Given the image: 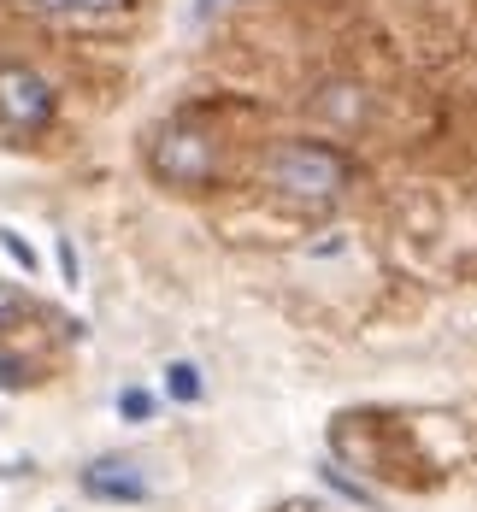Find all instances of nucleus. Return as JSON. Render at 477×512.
<instances>
[{"label": "nucleus", "instance_id": "nucleus-3", "mask_svg": "<svg viewBox=\"0 0 477 512\" xmlns=\"http://www.w3.org/2000/svg\"><path fill=\"white\" fill-rule=\"evenodd\" d=\"M0 124L18 136H36L53 124V89L30 65H0Z\"/></svg>", "mask_w": 477, "mask_h": 512}, {"label": "nucleus", "instance_id": "nucleus-4", "mask_svg": "<svg viewBox=\"0 0 477 512\" xmlns=\"http://www.w3.org/2000/svg\"><path fill=\"white\" fill-rule=\"evenodd\" d=\"M83 495L112 501V507H142V501H148V477H142V465L136 460L106 454V460L83 465Z\"/></svg>", "mask_w": 477, "mask_h": 512}, {"label": "nucleus", "instance_id": "nucleus-1", "mask_svg": "<svg viewBox=\"0 0 477 512\" xmlns=\"http://www.w3.org/2000/svg\"><path fill=\"white\" fill-rule=\"evenodd\" d=\"M265 183L295 206H330L348 195L354 159L342 148H330V142H283L265 159Z\"/></svg>", "mask_w": 477, "mask_h": 512}, {"label": "nucleus", "instance_id": "nucleus-8", "mask_svg": "<svg viewBox=\"0 0 477 512\" xmlns=\"http://www.w3.org/2000/svg\"><path fill=\"white\" fill-rule=\"evenodd\" d=\"M324 483H330V489H342V495H348V501H360V507H377V501H371V489H360L354 477H342V465H324Z\"/></svg>", "mask_w": 477, "mask_h": 512}, {"label": "nucleus", "instance_id": "nucleus-12", "mask_svg": "<svg viewBox=\"0 0 477 512\" xmlns=\"http://www.w3.org/2000/svg\"><path fill=\"white\" fill-rule=\"evenodd\" d=\"M24 6H36V12H59L65 0H24Z\"/></svg>", "mask_w": 477, "mask_h": 512}, {"label": "nucleus", "instance_id": "nucleus-11", "mask_svg": "<svg viewBox=\"0 0 477 512\" xmlns=\"http://www.w3.org/2000/svg\"><path fill=\"white\" fill-rule=\"evenodd\" d=\"M65 6H77V12H118L124 0H65Z\"/></svg>", "mask_w": 477, "mask_h": 512}, {"label": "nucleus", "instance_id": "nucleus-9", "mask_svg": "<svg viewBox=\"0 0 477 512\" xmlns=\"http://www.w3.org/2000/svg\"><path fill=\"white\" fill-rule=\"evenodd\" d=\"M0 248H6V254H12V259H18L24 271H36V254H30V248H24V242L12 236V230H0Z\"/></svg>", "mask_w": 477, "mask_h": 512}, {"label": "nucleus", "instance_id": "nucleus-7", "mask_svg": "<svg viewBox=\"0 0 477 512\" xmlns=\"http://www.w3.org/2000/svg\"><path fill=\"white\" fill-rule=\"evenodd\" d=\"M118 412H124L130 424H148V418H154V395H148V389H124V395H118Z\"/></svg>", "mask_w": 477, "mask_h": 512}, {"label": "nucleus", "instance_id": "nucleus-5", "mask_svg": "<svg viewBox=\"0 0 477 512\" xmlns=\"http://www.w3.org/2000/svg\"><path fill=\"white\" fill-rule=\"evenodd\" d=\"M313 118L324 124H336V130H360L371 118V89L366 83H354V77H330V83H318L313 89Z\"/></svg>", "mask_w": 477, "mask_h": 512}, {"label": "nucleus", "instance_id": "nucleus-6", "mask_svg": "<svg viewBox=\"0 0 477 512\" xmlns=\"http://www.w3.org/2000/svg\"><path fill=\"white\" fill-rule=\"evenodd\" d=\"M165 395H171L177 407H195V401L207 395L201 365H195V359H171V365H165Z\"/></svg>", "mask_w": 477, "mask_h": 512}, {"label": "nucleus", "instance_id": "nucleus-13", "mask_svg": "<svg viewBox=\"0 0 477 512\" xmlns=\"http://www.w3.org/2000/svg\"><path fill=\"white\" fill-rule=\"evenodd\" d=\"M218 6H230V0H195V12H218Z\"/></svg>", "mask_w": 477, "mask_h": 512}, {"label": "nucleus", "instance_id": "nucleus-10", "mask_svg": "<svg viewBox=\"0 0 477 512\" xmlns=\"http://www.w3.org/2000/svg\"><path fill=\"white\" fill-rule=\"evenodd\" d=\"M59 265H65V283H77V248L59 236Z\"/></svg>", "mask_w": 477, "mask_h": 512}, {"label": "nucleus", "instance_id": "nucleus-2", "mask_svg": "<svg viewBox=\"0 0 477 512\" xmlns=\"http://www.w3.org/2000/svg\"><path fill=\"white\" fill-rule=\"evenodd\" d=\"M148 171H154L165 189L201 195V189L218 183V142H212L201 124L177 118V124L154 130V142H148Z\"/></svg>", "mask_w": 477, "mask_h": 512}]
</instances>
